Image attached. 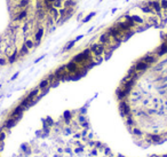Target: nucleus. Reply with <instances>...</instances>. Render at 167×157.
<instances>
[{"mask_svg":"<svg viewBox=\"0 0 167 157\" xmlns=\"http://www.w3.org/2000/svg\"><path fill=\"white\" fill-rule=\"evenodd\" d=\"M17 76H19V73H15V75L13 76V78H11V79H15V78H16V77H17Z\"/></svg>","mask_w":167,"mask_h":157,"instance_id":"nucleus-31","label":"nucleus"},{"mask_svg":"<svg viewBox=\"0 0 167 157\" xmlns=\"http://www.w3.org/2000/svg\"><path fill=\"white\" fill-rule=\"evenodd\" d=\"M165 53H167V44H163L161 45V47L159 48V51H158V55H164Z\"/></svg>","mask_w":167,"mask_h":157,"instance_id":"nucleus-7","label":"nucleus"},{"mask_svg":"<svg viewBox=\"0 0 167 157\" xmlns=\"http://www.w3.org/2000/svg\"><path fill=\"white\" fill-rule=\"evenodd\" d=\"M0 64H5V60H4V59H0Z\"/></svg>","mask_w":167,"mask_h":157,"instance_id":"nucleus-30","label":"nucleus"},{"mask_svg":"<svg viewBox=\"0 0 167 157\" xmlns=\"http://www.w3.org/2000/svg\"><path fill=\"white\" fill-rule=\"evenodd\" d=\"M74 45V41H71V42H70V45L68 46V47H66V49H69V48H71V47H72V46Z\"/></svg>","mask_w":167,"mask_h":157,"instance_id":"nucleus-26","label":"nucleus"},{"mask_svg":"<svg viewBox=\"0 0 167 157\" xmlns=\"http://www.w3.org/2000/svg\"><path fill=\"white\" fill-rule=\"evenodd\" d=\"M66 69H68L69 71H71V72H74V71L77 70V65L74 64V62H72V63H69V64H68Z\"/></svg>","mask_w":167,"mask_h":157,"instance_id":"nucleus-9","label":"nucleus"},{"mask_svg":"<svg viewBox=\"0 0 167 157\" xmlns=\"http://www.w3.org/2000/svg\"><path fill=\"white\" fill-rule=\"evenodd\" d=\"M64 70H65V67L60 68V69H58V70L56 71V73H55V76H60L61 73H63V72H64Z\"/></svg>","mask_w":167,"mask_h":157,"instance_id":"nucleus-16","label":"nucleus"},{"mask_svg":"<svg viewBox=\"0 0 167 157\" xmlns=\"http://www.w3.org/2000/svg\"><path fill=\"white\" fill-rule=\"evenodd\" d=\"M23 109H24V107H22V105L17 107V108H16L15 110H14V112H13V116H15V115H19V114H21Z\"/></svg>","mask_w":167,"mask_h":157,"instance_id":"nucleus-11","label":"nucleus"},{"mask_svg":"<svg viewBox=\"0 0 167 157\" xmlns=\"http://www.w3.org/2000/svg\"><path fill=\"white\" fill-rule=\"evenodd\" d=\"M25 46H27L28 48H31L32 46H33V42L31 40H27V42H25Z\"/></svg>","mask_w":167,"mask_h":157,"instance_id":"nucleus-20","label":"nucleus"},{"mask_svg":"<svg viewBox=\"0 0 167 157\" xmlns=\"http://www.w3.org/2000/svg\"><path fill=\"white\" fill-rule=\"evenodd\" d=\"M37 94H38V90H34V91H32V92L30 93L29 97H30V99H32V97H33L34 95H37Z\"/></svg>","mask_w":167,"mask_h":157,"instance_id":"nucleus-21","label":"nucleus"},{"mask_svg":"<svg viewBox=\"0 0 167 157\" xmlns=\"http://www.w3.org/2000/svg\"><path fill=\"white\" fill-rule=\"evenodd\" d=\"M127 123H128L129 125H130V124H132V119H128V120H127Z\"/></svg>","mask_w":167,"mask_h":157,"instance_id":"nucleus-32","label":"nucleus"},{"mask_svg":"<svg viewBox=\"0 0 167 157\" xmlns=\"http://www.w3.org/2000/svg\"><path fill=\"white\" fill-rule=\"evenodd\" d=\"M49 11H50V14L53 15V17H54V19H57V17L60 16V13H58V10H57V8H55V7L50 8V9H49Z\"/></svg>","mask_w":167,"mask_h":157,"instance_id":"nucleus-8","label":"nucleus"},{"mask_svg":"<svg viewBox=\"0 0 167 157\" xmlns=\"http://www.w3.org/2000/svg\"><path fill=\"white\" fill-rule=\"evenodd\" d=\"M27 10H23V11H21V13H19V15H17V17H16V20H23L24 19V17H25V16H27Z\"/></svg>","mask_w":167,"mask_h":157,"instance_id":"nucleus-12","label":"nucleus"},{"mask_svg":"<svg viewBox=\"0 0 167 157\" xmlns=\"http://www.w3.org/2000/svg\"><path fill=\"white\" fill-rule=\"evenodd\" d=\"M27 4H28V0H23V1H22V4H21V5H22V6H25Z\"/></svg>","mask_w":167,"mask_h":157,"instance_id":"nucleus-28","label":"nucleus"},{"mask_svg":"<svg viewBox=\"0 0 167 157\" xmlns=\"http://www.w3.org/2000/svg\"><path fill=\"white\" fill-rule=\"evenodd\" d=\"M106 40H108V38H106V36H105V34H103L102 37H101V41H102V42H105Z\"/></svg>","mask_w":167,"mask_h":157,"instance_id":"nucleus-25","label":"nucleus"},{"mask_svg":"<svg viewBox=\"0 0 167 157\" xmlns=\"http://www.w3.org/2000/svg\"><path fill=\"white\" fill-rule=\"evenodd\" d=\"M120 110H121V114L124 116H125V115H128L129 111H130V110H129V107L126 105L125 102H122L121 105H120Z\"/></svg>","mask_w":167,"mask_h":157,"instance_id":"nucleus-2","label":"nucleus"},{"mask_svg":"<svg viewBox=\"0 0 167 157\" xmlns=\"http://www.w3.org/2000/svg\"><path fill=\"white\" fill-rule=\"evenodd\" d=\"M16 53H17V52H14V53H13V55H11L10 57H9V61H10V62H13V61L15 60V57H16Z\"/></svg>","mask_w":167,"mask_h":157,"instance_id":"nucleus-22","label":"nucleus"},{"mask_svg":"<svg viewBox=\"0 0 167 157\" xmlns=\"http://www.w3.org/2000/svg\"><path fill=\"white\" fill-rule=\"evenodd\" d=\"M93 16H95V13H92V14H89V15H88L86 19L84 20V22H88V21H89V20H91Z\"/></svg>","mask_w":167,"mask_h":157,"instance_id":"nucleus-19","label":"nucleus"},{"mask_svg":"<svg viewBox=\"0 0 167 157\" xmlns=\"http://www.w3.org/2000/svg\"><path fill=\"white\" fill-rule=\"evenodd\" d=\"M28 52H29V48H28L27 46L24 45V46L22 47V49H21V53H22V54H27Z\"/></svg>","mask_w":167,"mask_h":157,"instance_id":"nucleus-18","label":"nucleus"},{"mask_svg":"<svg viewBox=\"0 0 167 157\" xmlns=\"http://www.w3.org/2000/svg\"><path fill=\"white\" fill-rule=\"evenodd\" d=\"M19 115L17 117H16V118H11V119H9V120L7 122V123H6V127H8V128H10L11 126H14V124L16 123V120L19 119Z\"/></svg>","mask_w":167,"mask_h":157,"instance_id":"nucleus-6","label":"nucleus"},{"mask_svg":"<svg viewBox=\"0 0 167 157\" xmlns=\"http://www.w3.org/2000/svg\"><path fill=\"white\" fill-rule=\"evenodd\" d=\"M149 6H151L156 11H160V9H161L160 2H157V1H151V2H149Z\"/></svg>","mask_w":167,"mask_h":157,"instance_id":"nucleus-4","label":"nucleus"},{"mask_svg":"<svg viewBox=\"0 0 167 157\" xmlns=\"http://www.w3.org/2000/svg\"><path fill=\"white\" fill-rule=\"evenodd\" d=\"M134 133H135V134H139V135H140L141 134V131H140V130H134Z\"/></svg>","mask_w":167,"mask_h":157,"instance_id":"nucleus-27","label":"nucleus"},{"mask_svg":"<svg viewBox=\"0 0 167 157\" xmlns=\"http://www.w3.org/2000/svg\"><path fill=\"white\" fill-rule=\"evenodd\" d=\"M45 1H47V2H49V4H53L55 0H45Z\"/></svg>","mask_w":167,"mask_h":157,"instance_id":"nucleus-29","label":"nucleus"},{"mask_svg":"<svg viewBox=\"0 0 167 157\" xmlns=\"http://www.w3.org/2000/svg\"><path fill=\"white\" fill-rule=\"evenodd\" d=\"M48 83H49V80H48V79H45V80H42V82L40 83V85H39V88H45V87L48 85Z\"/></svg>","mask_w":167,"mask_h":157,"instance_id":"nucleus-14","label":"nucleus"},{"mask_svg":"<svg viewBox=\"0 0 167 157\" xmlns=\"http://www.w3.org/2000/svg\"><path fill=\"white\" fill-rule=\"evenodd\" d=\"M152 140H153V141H159L160 138L158 135H152Z\"/></svg>","mask_w":167,"mask_h":157,"instance_id":"nucleus-23","label":"nucleus"},{"mask_svg":"<svg viewBox=\"0 0 167 157\" xmlns=\"http://www.w3.org/2000/svg\"><path fill=\"white\" fill-rule=\"evenodd\" d=\"M53 7L55 8H63L64 7V1L63 0H55L53 2Z\"/></svg>","mask_w":167,"mask_h":157,"instance_id":"nucleus-5","label":"nucleus"},{"mask_svg":"<svg viewBox=\"0 0 167 157\" xmlns=\"http://www.w3.org/2000/svg\"><path fill=\"white\" fill-rule=\"evenodd\" d=\"M132 20H133L134 22H136V23H142V19H141V17H139L137 15L132 16Z\"/></svg>","mask_w":167,"mask_h":157,"instance_id":"nucleus-15","label":"nucleus"},{"mask_svg":"<svg viewBox=\"0 0 167 157\" xmlns=\"http://www.w3.org/2000/svg\"><path fill=\"white\" fill-rule=\"evenodd\" d=\"M160 6H161V8H163V9H167V0H161Z\"/></svg>","mask_w":167,"mask_h":157,"instance_id":"nucleus-17","label":"nucleus"},{"mask_svg":"<svg viewBox=\"0 0 167 157\" xmlns=\"http://www.w3.org/2000/svg\"><path fill=\"white\" fill-rule=\"evenodd\" d=\"M91 51L94 53L95 55H101V54L104 52V47H103V45H101V44H95V45L92 46Z\"/></svg>","mask_w":167,"mask_h":157,"instance_id":"nucleus-1","label":"nucleus"},{"mask_svg":"<svg viewBox=\"0 0 167 157\" xmlns=\"http://www.w3.org/2000/svg\"><path fill=\"white\" fill-rule=\"evenodd\" d=\"M148 68V63H145V62H139V63L136 64V67H135V69H136L137 71H142V70H145Z\"/></svg>","mask_w":167,"mask_h":157,"instance_id":"nucleus-3","label":"nucleus"},{"mask_svg":"<svg viewBox=\"0 0 167 157\" xmlns=\"http://www.w3.org/2000/svg\"><path fill=\"white\" fill-rule=\"evenodd\" d=\"M142 10L143 11H145V13H150V11H151V9H150V8H147V7H142Z\"/></svg>","mask_w":167,"mask_h":157,"instance_id":"nucleus-24","label":"nucleus"},{"mask_svg":"<svg viewBox=\"0 0 167 157\" xmlns=\"http://www.w3.org/2000/svg\"><path fill=\"white\" fill-rule=\"evenodd\" d=\"M42 33H44V29H42V28H40V29H39V31L37 32V34H36V39H37L38 41L40 40V39H41Z\"/></svg>","mask_w":167,"mask_h":157,"instance_id":"nucleus-10","label":"nucleus"},{"mask_svg":"<svg viewBox=\"0 0 167 157\" xmlns=\"http://www.w3.org/2000/svg\"><path fill=\"white\" fill-rule=\"evenodd\" d=\"M143 62L145 63H152V62H155V57H151V56H147L143 59Z\"/></svg>","mask_w":167,"mask_h":157,"instance_id":"nucleus-13","label":"nucleus"}]
</instances>
